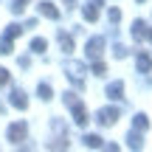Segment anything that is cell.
Wrapping results in <instances>:
<instances>
[{
	"label": "cell",
	"mask_w": 152,
	"mask_h": 152,
	"mask_svg": "<svg viewBox=\"0 0 152 152\" xmlns=\"http://www.w3.org/2000/svg\"><path fill=\"white\" fill-rule=\"evenodd\" d=\"M65 73H68V79H71L73 85H82V82H85V65H82V62H68Z\"/></svg>",
	"instance_id": "cell-1"
},
{
	"label": "cell",
	"mask_w": 152,
	"mask_h": 152,
	"mask_svg": "<svg viewBox=\"0 0 152 152\" xmlns=\"http://www.w3.org/2000/svg\"><path fill=\"white\" fill-rule=\"evenodd\" d=\"M99 124H104V127H110V124H115L118 121V110L115 107H104V110H99Z\"/></svg>",
	"instance_id": "cell-2"
},
{
	"label": "cell",
	"mask_w": 152,
	"mask_h": 152,
	"mask_svg": "<svg viewBox=\"0 0 152 152\" xmlns=\"http://www.w3.org/2000/svg\"><path fill=\"white\" fill-rule=\"evenodd\" d=\"M87 56H90V59H99V56H102V51H104V37H93L90 42H87Z\"/></svg>",
	"instance_id": "cell-3"
},
{
	"label": "cell",
	"mask_w": 152,
	"mask_h": 152,
	"mask_svg": "<svg viewBox=\"0 0 152 152\" xmlns=\"http://www.w3.org/2000/svg\"><path fill=\"white\" fill-rule=\"evenodd\" d=\"M26 130H28V127H26V121H20V124H11V127H9V141L20 144L23 138H26Z\"/></svg>",
	"instance_id": "cell-4"
},
{
	"label": "cell",
	"mask_w": 152,
	"mask_h": 152,
	"mask_svg": "<svg viewBox=\"0 0 152 152\" xmlns=\"http://www.w3.org/2000/svg\"><path fill=\"white\" fill-rule=\"evenodd\" d=\"M39 14L48 17V20H59V9H56L51 0H42V3H39Z\"/></svg>",
	"instance_id": "cell-5"
},
{
	"label": "cell",
	"mask_w": 152,
	"mask_h": 152,
	"mask_svg": "<svg viewBox=\"0 0 152 152\" xmlns=\"http://www.w3.org/2000/svg\"><path fill=\"white\" fill-rule=\"evenodd\" d=\"M71 110H73V121H76L79 127H85V124H87V110H85V104L76 102V104H71Z\"/></svg>",
	"instance_id": "cell-6"
},
{
	"label": "cell",
	"mask_w": 152,
	"mask_h": 152,
	"mask_svg": "<svg viewBox=\"0 0 152 152\" xmlns=\"http://www.w3.org/2000/svg\"><path fill=\"white\" fill-rule=\"evenodd\" d=\"M107 96L115 99V102H118V99H124V82H118V79L110 82V85H107Z\"/></svg>",
	"instance_id": "cell-7"
},
{
	"label": "cell",
	"mask_w": 152,
	"mask_h": 152,
	"mask_svg": "<svg viewBox=\"0 0 152 152\" xmlns=\"http://www.w3.org/2000/svg\"><path fill=\"white\" fill-rule=\"evenodd\" d=\"M11 104H14V107H20V110H26V107H28L26 93H23V90H11Z\"/></svg>",
	"instance_id": "cell-8"
},
{
	"label": "cell",
	"mask_w": 152,
	"mask_h": 152,
	"mask_svg": "<svg viewBox=\"0 0 152 152\" xmlns=\"http://www.w3.org/2000/svg\"><path fill=\"white\" fill-rule=\"evenodd\" d=\"M132 37H135V39H144V37H147V23H144V20H135V23H132Z\"/></svg>",
	"instance_id": "cell-9"
},
{
	"label": "cell",
	"mask_w": 152,
	"mask_h": 152,
	"mask_svg": "<svg viewBox=\"0 0 152 152\" xmlns=\"http://www.w3.org/2000/svg\"><path fill=\"white\" fill-rule=\"evenodd\" d=\"M82 141H85V147H90V149H102L104 147V144H102V135H85Z\"/></svg>",
	"instance_id": "cell-10"
},
{
	"label": "cell",
	"mask_w": 152,
	"mask_h": 152,
	"mask_svg": "<svg viewBox=\"0 0 152 152\" xmlns=\"http://www.w3.org/2000/svg\"><path fill=\"white\" fill-rule=\"evenodd\" d=\"M45 48H48V42H45L42 37H34V39H31V51H34V54H42Z\"/></svg>",
	"instance_id": "cell-11"
},
{
	"label": "cell",
	"mask_w": 152,
	"mask_h": 152,
	"mask_svg": "<svg viewBox=\"0 0 152 152\" xmlns=\"http://www.w3.org/2000/svg\"><path fill=\"white\" fill-rule=\"evenodd\" d=\"M132 127H135V130H147V127H149V118L144 113H138L135 118H132Z\"/></svg>",
	"instance_id": "cell-12"
},
{
	"label": "cell",
	"mask_w": 152,
	"mask_h": 152,
	"mask_svg": "<svg viewBox=\"0 0 152 152\" xmlns=\"http://www.w3.org/2000/svg\"><path fill=\"white\" fill-rule=\"evenodd\" d=\"M149 68H152V59H149L147 54H141V56H138V71H141V73H147Z\"/></svg>",
	"instance_id": "cell-13"
},
{
	"label": "cell",
	"mask_w": 152,
	"mask_h": 152,
	"mask_svg": "<svg viewBox=\"0 0 152 152\" xmlns=\"http://www.w3.org/2000/svg\"><path fill=\"white\" fill-rule=\"evenodd\" d=\"M85 20H87V23H96V20H99V9H93V6H85Z\"/></svg>",
	"instance_id": "cell-14"
},
{
	"label": "cell",
	"mask_w": 152,
	"mask_h": 152,
	"mask_svg": "<svg viewBox=\"0 0 152 152\" xmlns=\"http://www.w3.org/2000/svg\"><path fill=\"white\" fill-rule=\"evenodd\" d=\"M59 45H62V51H65V54H68V51H73V39L68 37V34H59Z\"/></svg>",
	"instance_id": "cell-15"
},
{
	"label": "cell",
	"mask_w": 152,
	"mask_h": 152,
	"mask_svg": "<svg viewBox=\"0 0 152 152\" xmlns=\"http://www.w3.org/2000/svg\"><path fill=\"white\" fill-rule=\"evenodd\" d=\"M20 34H23V28L17 26V23H11V26L6 28V37H9V39H14V37H20Z\"/></svg>",
	"instance_id": "cell-16"
},
{
	"label": "cell",
	"mask_w": 152,
	"mask_h": 152,
	"mask_svg": "<svg viewBox=\"0 0 152 152\" xmlns=\"http://www.w3.org/2000/svg\"><path fill=\"white\" fill-rule=\"evenodd\" d=\"M26 3L28 0H11V11H14V14H23V11H26Z\"/></svg>",
	"instance_id": "cell-17"
},
{
	"label": "cell",
	"mask_w": 152,
	"mask_h": 152,
	"mask_svg": "<svg viewBox=\"0 0 152 152\" xmlns=\"http://www.w3.org/2000/svg\"><path fill=\"white\" fill-rule=\"evenodd\" d=\"M127 144H130L132 149H141V135H138V132H130V138H127Z\"/></svg>",
	"instance_id": "cell-18"
},
{
	"label": "cell",
	"mask_w": 152,
	"mask_h": 152,
	"mask_svg": "<svg viewBox=\"0 0 152 152\" xmlns=\"http://www.w3.org/2000/svg\"><path fill=\"white\" fill-rule=\"evenodd\" d=\"M37 93H39V99H42V102H48V99H51V87H48V85H39Z\"/></svg>",
	"instance_id": "cell-19"
},
{
	"label": "cell",
	"mask_w": 152,
	"mask_h": 152,
	"mask_svg": "<svg viewBox=\"0 0 152 152\" xmlns=\"http://www.w3.org/2000/svg\"><path fill=\"white\" fill-rule=\"evenodd\" d=\"M0 54H11V39H9V37L0 39Z\"/></svg>",
	"instance_id": "cell-20"
},
{
	"label": "cell",
	"mask_w": 152,
	"mask_h": 152,
	"mask_svg": "<svg viewBox=\"0 0 152 152\" xmlns=\"http://www.w3.org/2000/svg\"><path fill=\"white\" fill-rule=\"evenodd\" d=\"M113 54H115V59H124V56L130 54V51H127L124 45H115V48H113Z\"/></svg>",
	"instance_id": "cell-21"
},
{
	"label": "cell",
	"mask_w": 152,
	"mask_h": 152,
	"mask_svg": "<svg viewBox=\"0 0 152 152\" xmlns=\"http://www.w3.org/2000/svg\"><path fill=\"white\" fill-rule=\"evenodd\" d=\"M76 102H79V99H76V93H65V104H68V107L76 104Z\"/></svg>",
	"instance_id": "cell-22"
},
{
	"label": "cell",
	"mask_w": 152,
	"mask_h": 152,
	"mask_svg": "<svg viewBox=\"0 0 152 152\" xmlns=\"http://www.w3.org/2000/svg\"><path fill=\"white\" fill-rule=\"evenodd\" d=\"M110 20L118 23V20H121V11H118V9H110Z\"/></svg>",
	"instance_id": "cell-23"
},
{
	"label": "cell",
	"mask_w": 152,
	"mask_h": 152,
	"mask_svg": "<svg viewBox=\"0 0 152 152\" xmlns=\"http://www.w3.org/2000/svg\"><path fill=\"white\" fill-rule=\"evenodd\" d=\"M6 82H9V71H6V68H0V85H6Z\"/></svg>",
	"instance_id": "cell-24"
},
{
	"label": "cell",
	"mask_w": 152,
	"mask_h": 152,
	"mask_svg": "<svg viewBox=\"0 0 152 152\" xmlns=\"http://www.w3.org/2000/svg\"><path fill=\"white\" fill-rule=\"evenodd\" d=\"M93 73H96V76L104 73V65H102V62H96V65H93Z\"/></svg>",
	"instance_id": "cell-25"
},
{
	"label": "cell",
	"mask_w": 152,
	"mask_h": 152,
	"mask_svg": "<svg viewBox=\"0 0 152 152\" xmlns=\"http://www.w3.org/2000/svg\"><path fill=\"white\" fill-rule=\"evenodd\" d=\"M102 3H104V0H87V6H93V9H99Z\"/></svg>",
	"instance_id": "cell-26"
},
{
	"label": "cell",
	"mask_w": 152,
	"mask_h": 152,
	"mask_svg": "<svg viewBox=\"0 0 152 152\" xmlns=\"http://www.w3.org/2000/svg\"><path fill=\"white\" fill-rule=\"evenodd\" d=\"M73 3L76 0H65V9H73Z\"/></svg>",
	"instance_id": "cell-27"
},
{
	"label": "cell",
	"mask_w": 152,
	"mask_h": 152,
	"mask_svg": "<svg viewBox=\"0 0 152 152\" xmlns=\"http://www.w3.org/2000/svg\"><path fill=\"white\" fill-rule=\"evenodd\" d=\"M138 3H144V0H138Z\"/></svg>",
	"instance_id": "cell-28"
}]
</instances>
